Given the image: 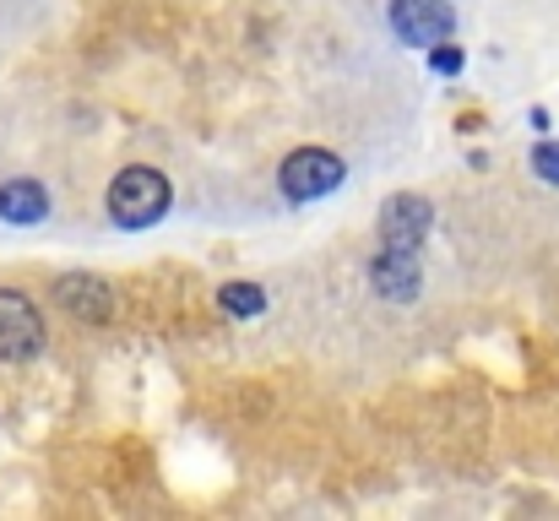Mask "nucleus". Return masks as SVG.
<instances>
[{
	"instance_id": "1",
	"label": "nucleus",
	"mask_w": 559,
	"mask_h": 521,
	"mask_svg": "<svg viewBox=\"0 0 559 521\" xmlns=\"http://www.w3.org/2000/svg\"><path fill=\"white\" fill-rule=\"evenodd\" d=\"M169 201H175L169 174L153 169V164L120 169L109 179V190H104V206H109V217H115L120 228H153V223L169 212Z\"/></svg>"
},
{
	"instance_id": "2",
	"label": "nucleus",
	"mask_w": 559,
	"mask_h": 521,
	"mask_svg": "<svg viewBox=\"0 0 559 521\" xmlns=\"http://www.w3.org/2000/svg\"><path fill=\"white\" fill-rule=\"evenodd\" d=\"M343 179H348V164H343L337 153H326V147H294V153L283 158V169H277V190H283L294 206H305V201L332 196Z\"/></svg>"
},
{
	"instance_id": "3",
	"label": "nucleus",
	"mask_w": 559,
	"mask_h": 521,
	"mask_svg": "<svg viewBox=\"0 0 559 521\" xmlns=\"http://www.w3.org/2000/svg\"><path fill=\"white\" fill-rule=\"evenodd\" d=\"M385 22H391V33L407 49H429V44H445L456 33L451 0H391L385 5Z\"/></svg>"
},
{
	"instance_id": "4",
	"label": "nucleus",
	"mask_w": 559,
	"mask_h": 521,
	"mask_svg": "<svg viewBox=\"0 0 559 521\" xmlns=\"http://www.w3.org/2000/svg\"><path fill=\"white\" fill-rule=\"evenodd\" d=\"M44 353V316L27 294L0 288V358L5 364H27Z\"/></svg>"
},
{
	"instance_id": "5",
	"label": "nucleus",
	"mask_w": 559,
	"mask_h": 521,
	"mask_svg": "<svg viewBox=\"0 0 559 521\" xmlns=\"http://www.w3.org/2000/svg\"><path fill=\"white\" fill-rule=\"evenodd\" d=\"M55 305H60L71 321H87V327H109V321L120 316V294H115L104 277H93V272H66V277H55Z\"/></svg>"
},
{
	"instance_id": "6",
	"label": "nucleus",
	"mask_w": 559,
	"mask_h": 521,
	"mask_svg": "<svg viewBox=\"0 0 559 521\" xmlns=\"http://www.w3.org/2000/svg\"><path fill=\"white\" fill-rule=\"evenodd\" d=\"M429 223H435V212H429V201H424V196H413V190H396V196H385V201H380V245L424 250Z\"/></svg>"
},
{
	"instance_id": "7",
	"label": "nucleus",
	"mask_w": 559,
	"mask_h": 521,
	"mask_svg": "<svg viewBox=\"0 0 559 521\" xmlns=\"http://www.w3.org/2000/svg\"><path fill=\"white\" fill-rule=\"evenodd\" d=\"M370 288L385 305H413L418 288H424V267H418V250H396V245H380L370 261Z\"/></svg>"
},
{
	"instance_id": "8",
	"label": "nucleus",
	"mask_w": 559,
	"mask_h": 521,
	"mask_svg": "<svg viewBox=\"0 0 559 521\" xmlns=\"http://www.w3.org/2000/svg\"><path fill=\"white\" fill-rule=\"evenodd\" d=\"M49 217V190L38 179H5L0 185V223H16V228H33Z\"/></svg>"
},
{
	"instance_id": "9",
	"label": "nucleus",
	"mask_w": 559,
	"mask_h": 521,
	"mask_svg": "<svg viewBox=\"0 0 559 521\" xmlns=\"http://www.w3.org/2000/svg\"><path fill=\"white\" fill-rule=\"evenodd\" d=\"M217 310L234 316V321H255L266 310V288H255V283H223L217 288Z\"/></svg>"
},
{
	"instance_id": "10",
	"label": "nucleus",
	"mask_w": 559,
	"mask_h": 521,
	"mask_svg": "<svg viewBox=\"0 0 559 521\" xmlns=\"http://www.w3.org/2000/svg\"><path fill=\"white\" fill-rule=\"evenodd\" d=\"M462 60H467V55H462L456 44H429V66H435L440 76H456V71H462Z\"/></svg>"
},
{
	"instance_id": "11",
	"label": "nucleus",
	"mask_w": 559,
	"mask_h": 521,
	"mask_svg": "<svg viewBox=\"0 0 559 521\" xmlns=\"http://www.w3.org/2000/svg\"><path fill=\"white\" fill-rule=\"evenodd\" d=\"M533 169H538V179L559 185V147L555 142H538V147H533Z\"/></svg>"
}]
</instances>
